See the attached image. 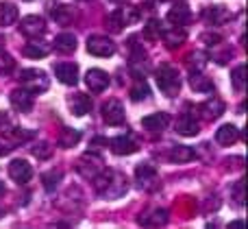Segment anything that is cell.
Instances as JSON below:
<instances>
[{
  "mask_svg": "<svg viewBox=\"0 0 248 229\" xmlns=\"http://www.w3.org/2000/svg\"><path fill=\"white\" fill-rule=\"evenodd\" d=\"M92 181H96V190H98L103 196H107V199H118V196H122L128 188L126 179L118 173H111V170H109V173L107 170L98 173Z\"/></svg>",
  "mask_w": 248,
  "mask_h": 229,
  "instance_id": "1",
  "label": "cell"
},
{
  "mask_svg": "<svg viewBox=\"0 0 248 229\" xmlns=\"http://www.w3.org/2000/svg\"><path fill=\"white\" fill-rule=\"evenodd\" d=\"M17 79H20L22 87H24V90H29L31 94H42V92H46L48 85H50L46 72H44V70H35V68L22 70Z\"/></svg>",
  "mask_w": 248,
  "mask_h": 229,
  "instance_id": "2",
  "label": "cell"
},
{
  "mask_svg": "<svg viewBox=\"0 0 248 229\" xmlns=\"http://www.w3.org/2000/svg\"><path fill=\"white\" fill-rule=\"evenodd\" d=\"M157 85L166 96H176L181 92V77L172 65L163 64L157 68Z\"/></svg>",
  "mask_w": 248,
  "mask_h": 229,
  "instance_id": "3",
  "label": "cell"
},
{
  "mask_svg": "<svg viewBox=\"0 0 248 229\" xmlns=\"http://www.w3.org/2000/svg\"><path fill=\"white\" fill-rule=\"evenodd\" d=\"M137 20H140V11H137L135 7H120L107 17V26L118 33V31H122L124 26L135 24Z\"/></svg>",
  "mask_w": 248,
  "mask_h": 229,
  "instance_id": "4",
  "label": "cell"
},
{
  "mask_svg": "<svg viewBox=\"0 0 248 229\" xmlns=\"http://www.w3.org/2000/svg\"><path fill=\"white\" fill-rule=\"evenodd\" d=\"M87 50L94 57H111L116 55V42L105 37V35H92L87 39Z\"/></svg>",
  "mask_w": 248,
  "mask_h": 229,
  "instance_id": "5",
  "label": "cell"
},
{
  "mask_svg": "<svg viewBox=\"0 0 248 229\" xmlns=\"http://www.w3.org/2000/svg\"><path fill=\"white\" fill-rule=\"evenodd\" d=\"M100 114H103V120L111 127H118L124 122V107L118 98H109L103 103L100 107Z\"/></svg>",
  "mask_w": 248,
  "mask_h": 229,
  "instance_id": "6",
  "label": "cell"
},
{
  "mask_svg": "<svg viewBox=\"0 0 248 229\" xmlns=\"http://www.w3.org/2000/svg\"><path fill=\"white\" fill-rule=\"evenodd\" d=\"M20 33L26 35L29 39H37L39 35L46 33V22L39 16H26L20 22Z\"/></svg>",
  "mask_w": 248,
  "mask_h": 229,
  "instance_id": "7",
  "label": "cell"
},
{
  "mask_svg": "<svg viewBox=\"0 0 248 229\" xmlns=\"http://www.w3.org/2000/svg\"><path fill=\"white\" fill-rule=\"evenodd\" d=\"M9 177L16 183L24 186V183H29L33 179V168H31V164L26 160H13L9 164Z\"/></svg>",
  "mask_w": 248,
  "mask_h": 229,
  "instance_id": "8",
  "label": "cell"
},
{
  "mask_svg": "<svg viewBox=\"0 0 248 229\" xmlns=\"http://www.w3.org/2000/svg\"><path fill=\"white\" fill-rule=\"evenodd\" d=\"M105 166H103V160H100L98 155H92V153H87V155L81 157V162H78V173L83 175L85 179H94L98 173H103Z\"/></svg>",
  "mask_w": 248,
  "mask_h": 229,
  "instance_id": "9",
  "label": "cell"
},
{
  "mask_svg": "<svg viewBox=\"0 0 248 229\" xmlns=\"http://www.w3.org/2000/svg\"><path fill=\"white\" fill-rule=\"evenodd\" d=\"M201 131V125H198V118L194 112H183L176 120V133L185 135V138H192Z\"/></svg>",
  "mask_w": 248,
  "mask_h": 229,
  "instance_id": "10",
  "label": "cell"
},
{
  "mask_svg": "<svg viewBox=\"0 0 248 229\" xmlns=\"http://www.w3.org/2000/svg\"><path fill=\"white\" fill-rule=\"evenodd\" d=\"M55 74L63 85H77L78 83V65L72 61H63V64L55 65Z\"/></svg>",
  "mask_w": 248,
  "mask_h": 229,
  "instance_id": "11",
  "label": "cell"
},
{
  "mask_svg": "<svg viewBox=\"0 0 248 229\" xmlns=\"http://www.w3.org/2000/svg\"><path fill=\"white\" fill-rule=\"evenodd\" d=\"M85 83L92 92H105L109 87V74L100 68H92L85 74Z\"/></svg>",
  "mask_w": 248,
  "mask_h": 229,
  "instance_id": "12",
  "label": "cell"
},
{
  "mask_svg": "<svg viewBox=\"0 0 248 229\" xmlns=\"http://www.w3.org/2000/svg\"><path fill=\"white\" fill-rule=\"evenodd\" d=\"M9 100H11V107L16 109V112L26 114L33 109V94H31L29 90H24V87H22V90H13Z\"/></svg>",
  "mask_w": 248,
  "mask_h": 229,
  "instance_id": "13",
  "label": "cell"
},
{
  "mask_svg": "<svg viewBox=\"0 0 248 229\" xmlns=\"http://www.w3.org/2000/svg\"><path fill=\"white\" fill-rule=\"evenodd\" d=\"M107 144H109V148H111V153H116V155H133V153L140 148L131 135H118V138H113L111 142H107Z\"/></svg>",
  "mask_w": 248,
  "mask_h": 229,
  "instance_id": "14",
  "label": "cell"
},
{
  "mask_svg": "<svg viewBox=\"0 0 248 229\" xmlns=\"http://www.w3.org/2000/svg\"><path fill=\"white\" fill-rule=\"evenodd\" d=\"M202 17H205L207 24H224L231 17V11L224 4H211L202 11Z\"/></svg>",
  "mask_w": 248,
  "mask_h": 229,
  "instance_id": "15",
  "label": "cell"
},
{
  "mask_svg": "<svg viewBox=\"0 0 248 229\" xmlns=\"http://www.w3.org/2000/svg\"><path fill=\"white\" fill-rule=\"evenodd\" d=\"M198 109H201L205 120H216V118H220L224 114V103H222V98H218V96H211V98L205 100Z\"/></svg>",
  "mask_w": 248,
  "mask_h": 229,
  "instance_id": "16",
  "label": "cell"
},
{
  "mask_svg": "<svg viewBox=\"0 0 248 229\" xmlns=\"http://www.w3.org/2000/svg\"><path fill=\"white\" fill-rule=\"evenodd\" d=\"M166 223H168V212L161 208H153L140 216V225H146V227H161Z\"/></svg>",
  "mask_w": 248,
  "mask_h": 229,
  "instance_id": "17",
  "label": "cell"
},
{
  "mask_svg": "<svg viewBox=\"0 0 248 229\" xmlns=\"http://www.w3.org/2000/svg\"><path fill=\"white\" fill-rule=\"evenodd\" d=\"M240 140V129L235 125H222L218 131H216V142L220 147H231Z\"/></svg>",
  "mask_w": 248,
  "mask_h": 229,
  "instance_id": "18",
  "label": "cell"
},
{
  "mask_svg": "<svg viewBox=\"0 0 248 229\" xmlns=\"http://www.w3.org/2000/svg\"><path fill=\"white\" fill-rule=\"evenodd\" d=\"M168 122H170V116L163 112L159 114H150V116H144L141 118V127H144L146 131H163L168 127Z\"/></svg>",
  "mask_w": 248,
  "mask_h": 229,
  "instance_id": "19",
  "label": "cell"
},
{
  "mask_svg": "<svg viewBox=\"0 0 248 229\" xmlns=\"http://www.w3.org/2000/svg\"><path fill=\"white\" fill-rule=\"evenodd\" d=\"M189 20H192V11L185 4H176V7H172L168 11V22L174 26H185L189 24Z\"/></svg>",
  "mask_w": 248,
  "mask_h": 229,
  "instance_id": "20",
  "label": "cell"
},
{
  "mask_svg": "<svg viewBox=\"0 0 248 229\" xmlns=\"http://www.w3.org/2000/svg\"><path fill=\"white\" fill-rule=\"evenodd\" d=\"M189 85H192V90L202 92V94L214 92V83L209 81V77H205V74L198 72V70H192V74H189Z\"/></svg>",
  "mask_w": 248,
  "mask_h": 229,
  "instance_id": "21",
  "label": "cell"
},
{
  "mask_svg": "<svg viewBox=\"0 0 248 229\" xmlns=\"http://www.w3.org/2000/svg\"><path fill=\"white\" fill-rule=\"evenodd\" d=\"M90 109H92V98L87 94H74L70 98V112L74 116H85Z\"/></svg>",
  "mask_w": 248,
  "mask_h": 229,
  "instance_id": "22",
  "label": "cell"
},
{
  "mask_svg": "<svg viewBox=\"0 0 248 229\" xmlns=\"http://www.w3.org/2000/svg\"><path fill=\"white\" fill-rule=\"evenodd\" d=\"M194 157H196V153L189 147H172L170 153H168V160L172 164H185V162H192Z\"/></svg>",
  "mask_w": 248,
  "mask_h": 229,
  "instance_id": "23",
  "label": "cell"
},
{
  "mask_svg": "<svg viewBox=\"0 0 248 229\" xmlns=\"http://www.w3.org/2000/svg\"><path fill=\"white\" fill-rule=\"evenodd\" d=\"M17 20V7L13 2H0V26L7 29V26L16 24Z\"/></svg>",
  "mask_w": 248,
  "mask_h": 229,
  "instance_id": "24",
  "label": "cell"
},
{
  "mask_svg": "<svg viewBox=\"0 0 248 229\" xmlns=\"http://www.w3.org/2000/svg\"><path fill=\"white\" fill-rule=\"evenodd\" d=\"M50 16L52 20H57V24H70L74 17V11L70 7H65V4H52Z\"/></svg>",
  "mask_w": 248,
  "mask_h": 229,
  "instance_id": "25",
  "label": "cell"
},
{
  "mask_svg": "<svg viewBox=\"0 0 248 229\" xmlns=\"http://www.w3.org/2000/svg\"><path fill=\"white\" fill-rule=\"evenodd\" d=\"M55 48H57L59 52H63V55H68V52L77 50V37H74L72 33H61V35H57Z\"/></svg>",
  "mask_w": 248,
  "mask_h": 229,
  "instance_id": "26",
  "label": "cell"
},
{
  "mask_svg": "<svg viewBox=\"0 0 248 229\" xmlns=\"http://www.w3.org/2000/svg\"><path fill=\"white\" fill-rule=\"evenodd\" d=\"M135 177L141 186H144V183L148 186V183H153L155 179H157V168H155L153 164H140L135 168Z\"/></svg>",
  "mask_w": 248,
  "mask_h": 229,
  "instance_id": "27",
  "label": "cell"
},
{
  "mask_svg": "<svg viewBox=\"0 0 248 229\" xmlns=\"http://www.w3.org/2000/svg\"><path fill=\"white\" fill-rule=\"evenodd\" d=\"M161 37L168 48H179L181 44L185 42V31H179V26H174V29H170V31H163Z\"/></svg>",
  "mask_w": 248,
  "mask_h": 229,
  "instance_id": "28",
  "label": "cell"
},
{
  "mask_svg": "<svg viewBox=\"0 0 248 229\" xmlns=\"http://www.w3.org/2000/svg\"><path fill=\"white\" fill-rule=\"evenodd\" d=\"M48 50H50V48H48L46 44H44V42H35V39H33V42H29L24 48H22V52H24L26 57H31V59H39V57H46Z\"/></svg>",
  "mask_w": 248,
  "mask_h": 229,
  "instance_id": "29",
  "label": "cell"
},
{
  "mask_svg": "<svg viewBox=\"0 0 248 229\" xmlns=\"http://www.w3.org/2000/svg\"><path fill=\"white\" fill-rule=\"evenodd\" d=\"M148 94H150V87H148V83L144 81V79H137L135 83L131 85V98L135 100H144V98H148Z\"/></svg>",
  "mask_w": 248,
  "mask_h": 229,
  "instance_id": "30",
  "label": "cell"
},
{
  "mask_svg": "<svg viewBox=\"0 0 248 229\" xmlns=\"http://www.w3.org/2000/svg\"><path fill=\"white\" fill-rule=\"evenodd\" d=\"M81 140V133L78 131H74V129H68L65 127L63 131H61V135H59V147H63V148H70V147H74V144Z\"/></svg>",
  "mask_w": 248,
  "mask_h": 229,
  "instance_id": "31",
  "label": "cell"
},
{
  "mask_svg": "<svg viewBox=\"0 0 248 229\" xmlns=\"http://www.w3.org/2000/svg\"><path fill=\"white\" fill-rule=\"evenodd\" d=\"M161 33H163V24L159 20H150L148 24L144 26V37L146 39H161Z\"/></svg>",
  "mask_w": 248,
  "mask_h": 229,
  "instance_id": "32",
  "label": "cell"
},
{
  "mask_svg": "<svg viewBox=\"0 0 248 229\" xmlns=\"http://www.w3.org/2000/svg\"><path fill=\"white\" fill-rule=\"evenodd\" d=\"M246 68H244V64H240L235 70L231 72V81H233V87H235L237 92H244V81H246Z\"/></svg>",
  "mask_w": 248,
  "mask_h": 229,
  "instance_id": "33",
  "label": "cell"
},
{
  "mask_svg": "<svg viewBox=\"0 0 248 229\" xmlns=\"http://www.w3.org/2000/svg\"><path fill=\"white\" fill-rule=\"evenodd\" d=\"M42 181H44V188H46V190H55V188L59 186V181H61V170H50V173H44Z\"/></svg>",
  "mask_w": 248,
  "mask_h": 229,
  "instance_id": "34",
  "label": "cell"
},
{
  "mask_svg": "<svg viewBox=\"0 0 248 229\" xmlns=\"http://www.w3.org/2000/svg\"><path fill=\"white\" fill-rule=\"evenodd\" d=\"M16 68V61H13V57L9 55V52L0 50V77H7L11 70Z\"/></svg>",
  "mask_w": 248,
  "mask_h": 229,
  "instance_id": "35",
  "label": "cell"
},
{
  "mask_svg": "<svg viewBox=\"0 0 248 229\" xmlns=\"http://www.w3.org/2000/svg\"><path fill=\"white\" fill-rule=\"evenodd\" d=\"M33 155L39 157V160H48L52 155V147L48 142H42V144H35L33 147Z\"/></svg>",
  "mask_w": 248,
  "mask_h": 229,
  "instance_id": "36",
  "label": "cell"
},
{
  "mask_svg": "<svg viewBox=\"0 0 248 229\" xmlns=\"http://www.w3.org/2000/svg\"><path fill=\"white\" fill-rule=\"evenodd\" d=\"M13 129H16V127H13L11 116H9L7 112H0V133H11Z\"/></svg>",
  "mask_w": 248,
  "mask_h": 229,
  "instance_id": "37",
  "label": "cell"
},
{
  "mask_svg": "<svg viewBox=\"0 0 248 229\" xmlns=\"http://www.w3.org/2000/svg\"><path fill=\"white\" fill-rule=\"evenodd\" d=\"M207 64V57H205V52H192V55L187 57V65L189 68H202V65Z\"/></svg>",
  "mask_w": 248,
  "mask_h": 229,
  "instance_id": "38",
  "label": "cell"
},
{
  "mask_svg": "<svg viewBox=\"0 0 248 229\" xmlns=\"http://www.w3.org/2000/svg\"><path fill=\"white\" fill-rule=\"evenodd\" d=\"M233 199H235L237 205H244V181L242 179L233 186Z\"/></svg>",
  "mask_w": 248,
  "mask_h": 229,
  "instance_id": "39",
  "label": "cell"
},
{
  "mask_svg": "<svg viewBox=\"0 0 248 229\" xmlns=\"http://www.w3.org/2000/svg\"><path fill=\"white\" fill-rule=\"evenodd\" d=\"M202 39H205L207 46H216V44H220V35H214V33H205Z\"/></svg>",
  "mask_w": 248,
  "mask_h": 229,
  "instance_id": "40",
  "label": "cell"
},
{
  "mask_svg": "<svg viewBox=\"0 0 248 229\" xmlns=\"http://www.w3.org/2000/svg\"><path fill=\"white\" fill-rule=\"evenodd\" d=\"M9 151H11V148H9V147H4V144H0V157H2V155H7Z\"/></svg>",
  "mask_w": 248,
  "mask_h": 229,
  "instance_id": "41",
  "label": "cell"
},
{
  "mask_svg": "<svg viewBox=\"0 0 248 229\" xmlns=\"http://www.w3.org/2000/svg\"><path fill=\"white\" fill-rule=\"evenodd\" d=\"M229 227H233V229H240V227H244V223H242V221H233Z\"/></svg>",
  "mask_w": 248,
  "mask_h": 229,
  "instance_id": "42",
  "label": "cell"
},
{
  "mask_svg": "<svg viewBox=\"0 0 248 229\" xmlns=\"http://www.w3.org/2000/svg\"><path fill=\"white\" fill-rule=\"evenodd\" d=\"M2 195H4V183L0 181V196H2Z\"/></svg>",
  "mask_w": 248,
  "mask_h": 229,
  "instance_id": "43",
  "label": "cell"
},
{
  "mask_svg": "<svg viewBox=\"0 0 248 229\" xmlns=\"http://www.w3.org/2000/svg\"><path fill=\"white\" fill-rule=\"evenodd\" d=\"M113 2H122V0H113Z\"/></svg>",
  "mask_w": 248,
  "mask_h": 229,
  "instance_id": "44",
  "label": "cell"
},
{
  "mask_svg": "<svg viewBox=\"0 0 248 229\" xmlns=\"http://www.w3.org/2000/svg\"><path fill=\"white\" fill-rule=\"evenodd\" d=\"M83 2H90V0H83Z\"/></svg>",
  "mask_w": 248,
  "mask_h": 229,
  "instance_id": "45",
  "label": "cell"
}]
</instances>
